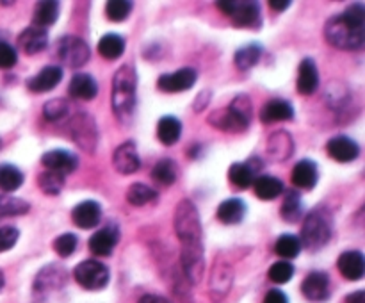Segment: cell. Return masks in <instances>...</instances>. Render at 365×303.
Returning <instances> with one entry per match:
<instances>
[{"mask_svg":"<svg viewBox=\"0 0 365 303\" xmlns=\"http://www.w3.org/2000/svg\"><path fill=\"white\" fill-rule=\"evenodd\" d=\"M280 212H282L283 220L289 221V223H294V221L300 220L303 216V202H301V197L298 191H289L285 194Z\"/></svg>","mask_w":365,"mask_h":303,"instance_id":"e575fe53","label":"cell"},{"mask_svg":"<svg viewBox=\"0 0 365 303\" xmlns=\"http://www.w3.org/2000/svg\"><path fill=\"white\" fill-rule=\"evenodd\" d=\"M0 146H2V141H0Z\"/></svg>","mask_w":365,"mask_h":303,"instance_id":"11a10c76","label":"cell"},{"mask_svg":"<svg viewBox=\"0 0 365 303\" xmlns=\"http://www.w3.org/2000/svg\"><path fill=\"white\" fill-rule=\"evenodd\" d=\"M152 179L161 186H171L177 181V164L171 159H161L153 166Z\"/></svg>","mask_w":365,"mask_h":303,"instance_id":"8d00e7d4","label":"cell"},{"mask_svg":"<svg viewBox=\"0 0 365 303\" xmlns=\"http://www.w3.org/2000/svg\"><path fill=\"white\" fill-rule=\"evenodd\" d=\"M18 61L16 50L8 43V41L0 40V70H9L13 68Z\"/></svg>","mask_w":365,"mask_h":303,"instance_id":"bcb514c9","label":"cell"},{"mask_svg":"<svg viewBox=\"0 0 365 303\" xmlns=\"http://www.w3.org/2000/svg\"><path fill=\"white\" fill-rule=\"evenodd\" d=\"M71 220H74V223L77 225L78 229H95L102 220V205L98 202H95V200L80 202L78 205H75V209L71 211Z\"/></svg>","mask_w":365,"mask_h":303,"instance_id":"7c38bea8","label":"cell"},{"mask_svg":"<svg viewBox=\"0 0 365 303\" xmlns=\"http://www.w3.org/2000/svg\"><path fill=\"white\" fill-rule=\"evenodd\" d=\"M298 91L301 95H312L319 88V71L316 61L312 58H307L300 63L298 68Z\"/></svg>","mask_w":365,"mask_h":303,"instance_id":"cb8c5ba5","label":"cell"},{"mask_svg":"<svg viewBox=\"0 0 365 303\" xmlns=\"http://www.w3.org/2000/svg\"><path fill=\"white\" fill-rule=\"evenodd\" d=\"M253 189H255V194L261 200H274V198H278L283 191V184L280 179L271 175H261L256 177L255 181H253Z\"/></svg>","mask_w":365,"mask_h":303,"instance_id":"4dcf8cb0","label":"cell"},{"mask_svg":"<svg viewBox=\"0 0 365 303\" xmlns=\"http://www.w3.org/2000/svg\"><path fill=\"white\" fill-rule=\"evenodd\" d=\"M70 134L77 146L93 154L96 150V143H98V131H96V122L86 113L75 115L70 120Z\"/></svg>","mask_w":365,"mask_h":303,"instance_id":"ba28073f","label":"cell"},{"mask_svg":"<svg viewBox=\"0 0 365 303\" xmlns=\"http://www.w3.org/2000/svg\"><path fill=\"white\" fill-rule=\"evenodd\" d=\"M41 164L50 172L66 175V173H71L77 168L78 159L77 155H74L71 152H66V150H48L41 157Z\"/></svg>","mask_w":365,"mask_h":303,"instance_id":"9a60e30c","label":"cell"},{"mask_svg":"<svg viewBox=\"0 0 365 303\" xmlns=\"http://www.w3.org/2000/svg\"><path fill=\"white\" fill-rule=\"evenodd\" d=\"M346 303H365V291H355V293L348 295Z\"/></svg>","mask_w":365,"mask_h":303,"instance_id":"816d5d0a","label":"cell"},{"mask_svg":"<svg viewBox=\"0 0 365 303\" xmlns=\"http://www.w3.org/2000/svg\"><path fill=\"white\" fill-rule=\"evenodd\" d=\"M327 152L337 163H351L360 155V146L357 141L348 136H335L328 141Z\"/></svg>","mask_w":365,"mask_h":303,"instance_id":"4fadbf2b","label":"cell"},{"mask_svg":"<svg viewBox=\"0 0 365 303\" xmlns=\"http://www.w3.org/2000/svg\"><path fill=\"white\" fill-rule=\"evenodd\" d=\"M331 229H333V220L331 214L324 207H318L309 216L305 218V223L301 227V246L309 250H319L327 245L331 238Z\"/></svg>","mask_w":365,"mask_h":303,"instance_id":"277c9868","label":"cell"},{"mask_svg":"<svg viewBox=\"0 0 365 303\" xmlns=\"http://www.w3.org/2000/svg\"><path fill=\"white\" fill-rule=\"evenodd\" d=\"M182 136V123L175 116H162L157 125V137L162 145L173 146Z\"/></svg>","mask_w":365,"mask_h":303,"instance_id":"f546056e","label":"cell"},{"mask_svg":"<svg viewBox=\"0 0 365 303\" xmlns=\"http://www.w3.org/2000/svg\"><path fill=\"white\" fill-rule=\"evenodd\" d=\"M56 56L68 68H78L89 59V47L77 36H65L56 45Z\"/></svg>","mask_w":365,"mask_h":303,"instance_id":"52a82bcc","label":"cell"},{"mask_svg":"<svg viewBox=\"0 0 365 303\" xmlns=\"http://www.w3.org/2000/svg\"><path fill=\"white\" fill-rule=\"evenodd\" d=\"M70 113V102L66 98H54L43 106V116L47 122H59L65 120Z\"/></svg>","mask_w":365,"mask_h":303,"instance_id":"60d3db41","label":"cell"},{"mask_svg":"<svg viewBox=\"0 0 365 303\" xmlns=\"http://www.w3.org/2000/svg\"><path fill=\"white\" fill-rule=\"evenodd\" d=\"M23 173L13 164H0V189L4 193H14L22 188Z\"/></svg>","mask_w":365,"mask_h":303,"instance_id":"836d02e7","label":"cell"},{"mask_svg":"<svg viewBox=\"0 0 365 303\" xmlns=\"http://www.w3.org/2000/svg\"><path fill=\"white\" fill-rule=\"evenodd\" d=\"M267 275H269V280L274 284H287L294 275V266L287 260H278L271 266Z\"/></svg>","mask_w":365,"mask_h":303,"instance_id":"7bdbcfd3","label":"cell"},{"mask_svg":"<svg viewBox=\"0 0 365 303\" xmlns=\"http://www.w3.org/2000/svg\"><path fill=\"white\" fill-rule=\"evenodd\" d=\"M292 118H294V107L287 100H282V98H273L267 104H264L261 111L262 123L289 122Z\"/></svg>","mask_w":365,"mask_h":303,"instance_id":"d4e9b609","label":"cell"},{"mask_svg":"<svg viewBox=\"0 0 365 303\" xmlns=\"http://www.w3.org/2000/svg\"><path fill=\"white\" fill-rule=\"evenodd\" d=\"M209 102H210V91H201L200 95H198V98H196L195 104H192V109L195 111L205 109V107L209 106Z\"/></svg>","mask_w":365,"mask_h":303,"instance_id":"681fc988","label":"cell"},{"mask_svg":"<svg viewBox=\"0 0 365 303\" xmlns=\"http://www.w3.org/2000/svg\"><path fill=\"white\" fill-rule=\"evenodd\" d=\"M68 93L75 100L89 102L98 95V84L93 75L75 74L70 80V86H68Z\"/></svg>","mask_w":365,"mask_h":303,"instance_id":"44dd1931","label":"cell"},{"mask_svg":"<svg viewBox=\"0 0 365 303\" xmlns=\"http://www.w3.org/2000/svg\"><path fill=\"white\" fill-rule=\"evenodd\" d=\"M301 248L303 246H301L300 238L294 236V234H283L274 243V251H276V255L283 257V259H296L300 255Z\"/></svg>","mask_w":365,"mask_h":303,"instance_id":"d590c367","label":"cell"},{"mask_svg":"<svg viewBox=\"0 0 365 303\" xmlns=\"http://www.w3.org/2000/svg\"><path fill=\"white\" fill-rule=\"evenodd\" d=\"M38 186L45 194H48V197H56V194L61 193L63 188H65V175H63V173L47 170V172H43L39 175Z\"/></svg>","mask_w":365,"mask_h":303,"instance_id":"f35d334b","label":"cell"},{"mask_svg":"<svg viewBox=\"0 0 365 303\" xmlns=\"http://www.w3.org/2000/svg\"><path fill=\"white\" fill-rule=\"evenodd\" d=\"M135 104H137V74L132 65H123L113 77V111L118 122H131L134 118Z\"/></svg>","mask_w":365,"mask_h":303,"instance_id":"3957f363","label":"cell"},{"mask_svg":"<svg viewBox=\"0 0 365 303\" xmlns=\"http://www.w3.org/2000/svg\"><path fill=\"white\" fill-rule=\"evenodd\" d=\"M337 266H339L340 275L348 280H360L365 275V259L362 251H344L337 260Z\"/></svg>","mask_w":365,"mask_h":303,"instance_id":"d6986e66","label":"cell"},{"mask_svg":"<svg viewBox=\"0 0 365 303\" xmlns=\"http://www.w3.org/2000/svg\"><path fill=\"white\" fill-rule=\"evenodd\" d=\"M118 238H120V232H118L116 225H109L89 238V250L98 257H107L113 254L114 246L118 245Z\"/></svg>","mask_w":365,"mask_h":303,"instance_id":"ac0fdd59","label":"cell"},{"mask_svg":"<svg viewBox=\"0 0 365 303\" xmlns=\"http://www.w3.org/2000/svg\"><path fill=\"white\" fill-rule=\"evenodd\" d=\"M137 303H171V302L168 298H164V296L144 295V296H141L140 302H137Z\"/></svg>","mask_w":365,"mask_h":303,"instance_id":"f907efd6","label":"cell"},{"mask_svg":"<svg viewBox=\"0 0 365 303\" xmlns=\"http://www.w3.org/2000/svg\"><path fill=\"white\" fill-rule=\"evenodd\" d=\"M294 152V141L287 131L274 132L267 141V154L273 161H287Z\"/></svg>","mask_w":365,"mask_h":303,"instance_id":"484cf974","label":"cell"},{"mask_svg":"<svg viewBox=\"0 0 365 303\" xmlns=\"http://www.w3.org/2000/svg\"><path fill=\"white\" fill-rule=\"evenodd\" d=\"M132 11V2L129 0H111L105 5V14L111 22H123Z\"/></svg>","mask_w":365,"mask_h":303,"instance_id":"b9f144b4","label":"cell"},{"mask_svg":"<svg viewBox=\"0 0 365 303\" xmlns=\"http://www.w3.org/2000/svg\"><path fill=\"white\" fill-rule=\"evenodd\" d=\"M324 38L335 49L358 50L365 43V8L351 4L342 14L330 18L324 27Z\"/></svg>","mask_w":365,"mask_h":303,"instance_id":"7a4b0ae2","label":"cell"},{"mask_svg":"<svg viewBox=\"0 0 365 303\" xmlns=\"http://www.w3.org/2000/svg\"><path fill=\"white\" fill-rule=\"evenodd\" d=\"M221 13L232 18L235 27H253L261 23V5L250 0H239V2H218L216 4Z\"/></svg>","mask_w":365,"mask_h":303,"instance_id":"8992f818","label":"cell"},{"mask_svg":"<svg viewBox=\"0 0 365 303\" xmlns=\"http://www.w3.org/2000/svg\"><path fill=\"white\" fill-rule=\"evenodd\" d=\"M74 277L80 287L87 291H100L109 284V268L95 259L84 260L75 268Z\"/></svg>","mask_w":365,"mask_h":303,"instance_id":"5b68a950","label":"cell"},{"mask_svg":"<svg viewBox=\"0 0 365 303\" xmlns=\"http://www.w3.org/2000/svg\"><path fill=\"white\" fill-rule=\"evenodd\" d=\"M123 52H125V40H123V36L111 32V34H105L98 41V54L104 59L114 61V59L122 58Z\"/></svg>","mask_w":365,"mask_h":303,"instance_id":"1f68e13d","label":"cell"},{"mask_svg":"<svg viewBox=\"0 0 365 303\" xmlns=\"http://www.w3.org/2000/svg\"><path fill=\"white\" fill-rule=\"evenodd\" d=\"M232 278H234V273H232L230 264L216 260L212 266V271H210V296H212L214 302H219V300H223L228 295Z\"/></svg>","mask_w":365,"mask_h":303,"instance_id":"8fae6325","label":"cell"},{"mask_svg":"<svg viewBox=\"0 0 365 303\" xmlns=\"http://www.w3.org/2000/svg\"><path fill=\"white\" fill-rule=\"evenodd\" d=\"M63 80V68L61 66H45L43 70L36 74L34 77L27 80V88L34 93H47L52 91L57 84Z\"/></svg>","mask_w":365,"mask_h":303,"instance_id":"e0dca14e","label":"cell"},{"mask_svg":"<svg viewBox=\"0 0 365 303\" xmlns=\"http://www.w3.org/2000/svg\"><path fill=\"white\" fill-rule=\"evenodd\" d=\"M157 200V191L144 184H132L126 189V202L134 207H143Z\"/></svg>","mask_w":365,"mask_h":303,"instance_id":"74e56055","label":"cell"},{"mask_svg":"<svg viewBox=\"0 0 365 303\" xmlns=\"http://www.w3.org/2000/svg\"><path fill=\"white\" fill-rule=\"evenodd\" d=\"M196 79H198V74H196L195 68H182V70H177L173 74L161 75L157 80V86L161 91L166 93L187 91L195 86Z\"/></svg>","mask_w":365,"mask_h":303,"instance_id":"9c48e42d","label":"cell"},{"mask_svg":"<svg viewBox=\"0 0 365 303\" xmlns=\"http://www.w3.org/2000/svg\"><path fill=\"white\" fill-rule=\"evenodd\" d=\"M262 58V47L256 43H250L246 47H241L234 56V63L239 70H250Z\"/></svg>","mask_w":365,"mask_h":303,"instance_id":"d6a6232c","label":"cell"},{"mask_svg":"<svg viewBox=\"0 0 365 303\" xmlns=\"http://www.w3.org/2000/svg\"><path fill=\"white\" fill-rule=\"evenodd\" d=\"M228 109H230L234 115L239 116V118H243L244 122L252 123L253 106H252V100H250L246 95H237V97L232 100L230 106H228Z\"/></svg>","mask_w":365,"mask_h":303,"instance_id":"ee69618b","label":"cell"},{"mask_svg":"<svg viewBox=\"0 0 365 303\" xmlns=\"http://www.w3.org/2000/svg\"><path fill=\"white\" fill-rule=\"evenodd\" d=\"M246 216V203L241 198H230L219 203L218 220L225 225H239Z\"/></svg>","mask_w":365,"mask_h":303,"instance_id":"83f0119b","label":"cell"},{"mask_svg":"<svg viewBox=\"0 0 365 303\" xmlns=\"http://www.w3.org/2000/svg\"><path fill=\"white\" fill-rule=\"evenodd\" d=\"M269 5L274 11H285V9L291 8V2L289 0H271Z\"/></svg>","mask_w":365,"mask_h":303,"instance_id":"f5cc1de1","label":"cell"},{"mask_svg":"<svg viewBox=\"0 0 365 303\" xmlns=\"http://www.w3.org/2000/svg\"><path fill=\"white\" fill-rule=\"evenodd\" d=\"M20 232L14 227H2L0 229V251H5L16 245Z\"/></svg>","mask_w":365,"mask_h":303,"instance_id":"7dc6e473","label":"cell"},{"mask_svg":"<svg viewBox=\"0 0 365 303\" xmlns=\"http://www.w3.org/2000/svg\"><path fill=\"white\" fill-rule=\"evenodd\" d=\"M175 232L182 245L184 275L191 284H198L203 277L205 259H203V232L198 209L191 200H182L175 209Z\"/></svg>","mask_w":365,"mask_h":303,"instance_id":"6da1fadb","label":"cell"},{"mask_svg":"<svg viewBox=\"0 0 365 303\" xmlns=\"http://www.w3.org/2000/svg\"><path fill=\"white\" fill-rule=\"evenodd\" d=\"M264 303H289L287 296H285V293L280 289H271L267 295H265L264 298Z\"/></svg>","mask_w":365,"mask_h":303,"instance_id":"c3c4849f","label":"cell"},{"mask_svg":"<svg viewBox=\"0 0 365 303\" xmlns=\"http://www.w3.org/2000/svg\"><path fill=\"white\" fill-rule=\"evenodd\" d=\"M301 291L305 298H309L310 302H322L328 298L330 293V278L324 271H312L305 277Z\"/></svg>","mask_w":365,"mask_h":303,"instance_id":"5bb4252c","label":"cell"},{"mask_svg":"<svg viewBox=\"0 0 365 303\" xmlns=\"http://www.w3.org/2000/svg\"><path fill=\"white\" fill-rule=\"evenodd\" d=\"M31 205L22 198L11 197V194H0V218L5 216H22L29 212Z\"/></svg>","mask_w":365,"mask_h":303,"instance_id":"ab89813d","label":"cell"},{"mask_svg":"<svg viewBox=\"0 0 365 303\" xmlns=\"http://www.w3.org/2000/svg\"><path fill=\"white\" fill-rule=\"evenodd\" d=\"M318 164L313 163L312 159H303V161H300L291 173L292 184L300 189H313L316 184H318Z\"/></svg>","mask_w":365,"mask_h":303,"instance_id":"603a6c76","label":"cell"},{"mask_svg":"<svg viewBox=\"0 0 365 303\" xmlns=\"http://www.w3.org/2000/svg\"><path fill=\"white\" fill-rule=\"evenodd\" d=\"M261 161L256 157L250 159L248 163H234L228 170V179L239 189H248L256 179V172L261 170Z\"/></svg>","mask_w":365,"mask_h":303,"instance_id":"2e32d148","label":"cell"},{"mask_svg":"<svg viewBox=\"0 0 365 303\" xmlns=\"http://www.w3.org/2000/svg\"><path fill=\"white\" fill-rule=\"evenodd\" d=\"M113 164L116 168V172L122 173V175H132L140 170L141 159L134 141H126L114 150Z\"/></svg>","mask_w":365,"mask_h":303,"instance_id":"30bf717a","label":"cell"},{"mask_svg":"<svg viewBox=\"0 0 365 303\" xmlns=\"http://www.w3.org/2000/svg\"><path fill=\"white\" fill-rule=\"evenodd\" d=\"M207 122H209L212 127L218 128V131L234 132V134H241V132L248 131V127H250L248 122H244L243 118L234 115L228 107H226V109L214 111Z\"/></svg>","mask_w":365,"mask_h":303,"instance_id":"7402d4cb","label":"cell"},{"mask_svg":"<svg viewBox=\"0 0 365 303\" xmlns=\"http://www.w3.org/2000/svg\"><path fill=\"white\" fill-rule=\"evenodd\" d=\"M66 282V271L59 264H48L43 271L36 277V291L43 293V291L59 289Z\"/></svg>","mask_w":365,"mask_h":303,"instance_id":"4316f807","label":"cell"},{"mask_svg":"<svg viewBox=\"0 0 365 303\" xmlns=\"http://www.w3.org/2000/svg\"><path fill=\"white\" fill-rule=\"evenodd\" d=\"M48 45V32L47 29L41 27H27L25 31L20 32L18 36V47L23 50L25 54L32 56V54L43 52Z\"/></svg>","mask_w":365,"mask_h":303,"instance_id":"ffe728a7","label":"cell"},{"mask_svg":"<svg viewBox=\"0 0 365 303\" xmlns=\"http://www.w3.org/2000/svg\"><path fill=\"white\" fill-rule=\"evenodd\" d=\"M59 18V2L56 0H41L34 8V14H32V25L47 29V27L54 25Z\"/></svg>","mask_w":365,"mask_h":303,"instance_id":"f1b7e54d","label":"cell"},{"mask_svg":"<svg viewBox=\"0 0 365 303\" xmlns=\"http://www.w3.org/2000/svg\"><path fill=\"white\" fill-rule=\"evenodd\" d=\"M78 239L75 234H61L59 238L54 241V250L57 251L59 257H70L75 250H77Z\"/></svg>","mask_w":365,"mask_h":303,"instance_id":"f6af8a7d","label":"cell"},{"mask_svg":"<svg viewBox=\"0 0 365 303\" xmlns=\"http://www.w3.org/2000/svg\"><path fill=\"white\" fill-rule=\"evenodd\" d=\"M4 287V275H2V271H0V289Z\"/></svg>","mask_w":365,"mask_h":303,"instance_id":"db71d44e","label":"cell"}]
</instances>
